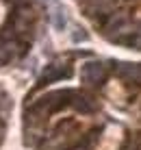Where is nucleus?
I'll use <instances>...</instances> for the list:
<instances>
[{
	"label": "nucleus",
	"mask_w": 141,
	"mask_h": 150,
	"mask_svg": "<svg viewBox=\"0 0 141 150\" xmlns=\"http://www.w3.org/2000/svg\"><path fill=\"white\" fill-rule=\"evenodd\" d=\"M30 150H141V63L67 52L50 61L22 107Z\"/></svg>",
	"instance_id": "obj_1"
},
{
	"label": "nucleus",
	"mask_w": 141,
	"mask_h": 150,
	"mask_svg": "<svg viewBox=\"0 0 141 150\" xmlns=\"http://www.w3.org/2000/svg\"><path fill=\"white\" fill-rule=\"evenodd\" d=\"M102 39L141 52V0H76Z\"/></svg>",
	"instance_id": "obj_2"
},
{
	"label": "nucleus",
	"mask_w": 141,
	"mask_h": 150,
	"mask_svg": "<svg viewBox=\"0 0 141 150\" xmlns=\"http://www.w3.org/2000/svg\"><path fill=\"white\" fill-rule=\"evenodd\" d=\"M44 0H0V68L20 63L39 35Z\"/></svg>",
	"instance_id": "obj_3"
},
{
	"label": "nucleus",
	"mask_w": 141,
	"mask_h": 150,
	"mask_svg": "<svg viewBox=\"0 0 141 150\" xmlns=\"http://www.w3.org/2000/svg\"><path fill=\"white\" fill-rule=\"evenodd\" d=\"M9 113H11V96L4 89H0V146H2L9 128Z\"/></svg>",
	"instance_id": "obj_4"
}]
</instances>
